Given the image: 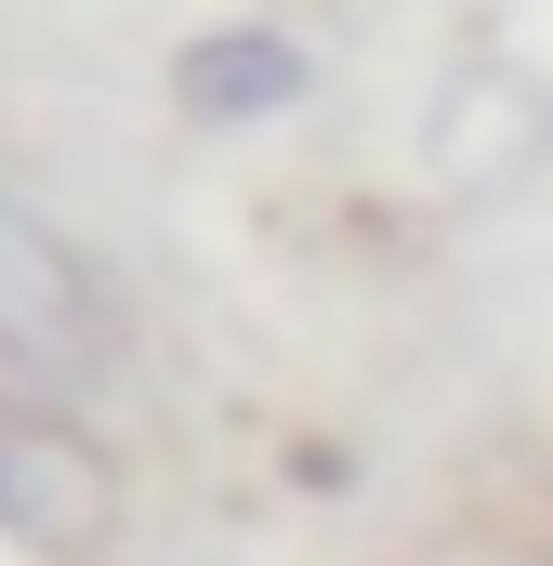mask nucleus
I'll use <instances>...</instances> for the list:
<instances>
[{
	"instance_id": "obj_1",
	"label": "nucleus",
	"mask_w": 553,
	"mask_h": 566,
	"mask_svg": "<svg viewBox=\"0 0 553 566\" xmlns=\"http://www.w3.org/2000/svg\"><path fill=\"white\" fill-rule=\"evenodd\" d=\"M133 382V303L93 264L80 224H53L13 171H0V396L40 409H106Z\"/></svg>"
},
{
	"instance_id": "obj_2",
	"label": "nucleus",
	"mask_w": 553,
	"mask_h": 566,
	"mask_svg": "<svg viewBox=\"0 0 553 566\" xmlns=\"http://www.w3.org/2000/svg\"><path fill=\"white\" fill-rule=\"evenodd\" d=\"M133 527V474L93 409H40V396H0V541L40 566H106Z\"/></svg>"
},
{
	"instance_id": "obj_3",
	"label": "nucleus",
	"mask_w": 553,
	"mask_h": 566,
	"mask_svg": "<svg viewBox=\"0 0 553 566\" xmlns=\"http://www.w3.org/2000/svg\"><path fill=\"white\" fill-rule=\"evenodd\" d=\"M421 185L461 198V211H501V198L553 185V80L514 40L448 53V80H435V106H421Z\"/></svg>"
},
{
	"instance_id": "obj_4",
	"label": "nucleus",
	"mask_w": 553,
	"mask_h": 566,
	"mask_svg": "<svg viewBox=\"0 0 553 566\" xmlns=\"http://www.w3.org/2000/svg\"><path fill=\"white\" fill-rule=\"evenodd\" d=\"M316 40H290L264 13H225V27H185L171 40V66H158V93H171V119L185 133H276V119H303L316 106Z\"/></svg>"
},
{
	"instance_id": "obj_5",
	"label": "nucleus",
	"mask_w": 553,
	"mask_h": 566,
	"mask_svg": "<svg viewBox=\"0 0 553 566\" xmlns=\"http://www.w3.org/2000/svg\"><path fill=\"white\" fill-rule=\"evenodd\" d=\"M106 566H119V554H106Z\"/></svg>"
}]
</instances>
